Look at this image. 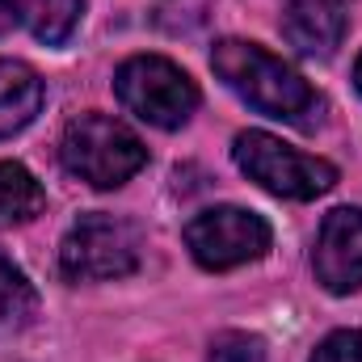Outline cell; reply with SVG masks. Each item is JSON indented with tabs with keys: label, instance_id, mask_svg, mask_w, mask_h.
Listing matches in <instances>:
<instances>
[{
	"label": "cell",
	"instance_id": "6da1fadb",
	"mask_svg": "<svg viewBox=\"0 0 362 362\" xmlns=\"http://www.w3.org/2000/svg\"><path fill=\"white\" fill-rule=\"evenodd\" d=\"M211 68H215V76L228 89L236 93L245 105H253L257 114L291 122L299 131L316 127V118H320L316 89L291 64H282L278 55H270L266 47L245 42V38H223L211 51Z\"/></svg>",
	"mask_w": 362,
	"mask_h": 362
},
{
	"label": "cell",
	"instance_id": "7a4b0ae2",
	"mask_svg": "<svg viewBox=\"0 0 362 362\" xmlns=\"http://www.w3.org/2000/svg\"><path fill=\"white\" fill-rule=\"evenodd\" d=\"M59 160L72 177L89 181L93 189H118L148 165V148L131 127L110 114H81L64 127Z\"/></svg>",
	"mask_w": 362,
	"mask_h": 362
},
{
	"label": "cell",
	"instance_id": "3957f363",
	"mask_svg": "<svg viewBox=\"0 0 362 362\" xmlns=\"http://www.w3.org/2000/svg\"><path fill=\"white\" fill-rule=\"evenodd\" d=\"M232 160L249 181H257L274 198L308 202L337 185V169L320 156H308L291 144H282L270 131H240L232 144Z\"/></svg>",
	"mask_w": 362,
	"mask_h": 362
},
{
	"label": "cell",
	"instance_id": "277c9868",
	"mask_svg": "<svg viewBox=\"0 0 362 362\" xmlns=\"http://www.w3.org/2000/svg\"><path fill=\"white\" fill-rule=\"evenodd\" d=\"M114 93L139 122L160 131L185 127L189 114L198 110L194 81L165 55H131L114 76Z\"/></svg>",
	"mask_w": 362,
	"mask_h": 362
},
{
	"label": "cell",
	"instance_id": "5b68a950",
	"mask_svg": "<svg viewBox=\"0 0 362 362\" xmlns=\"http://www.w3.org/2000/svg\"><path fill=\"white\" fill-rule=\"evenodd\" d=\"M135 266H139V232L105 211L81 215L59 245V274L68 282L127 278L135 274Z\"/></svg>",
	"mask_w": 362,
	"mask_h": 362
},
{
	"label": "cell",
	"instance_id": "8992f818",
	"mask_svg": "<svg viewBox=\"0 0 362 362\" xmlns=\"http://www.w3.org/2000/svg\"><path fill=\"white\" fill-rule=\"evenodd\" d=\"M270 223L245 206H211L185 223V249L202 270H236L270 253Z\"/></svg>",
	"mask_w": 362,
	"mask_h": 362
},
{
	"label": "cell",
	"instance_id": "52a82bcc",
	"mask_svg": "<svg viewBox=\"0 0 362 362\" xmlns=\"http://www.w3.org/2000/svg\"><path fill=\"white\" fill-rule=\"evenodd\" d=\"M312 270L329 295H354L362 286V206H337L325 215L312 249Z\"/></svg>",
	"mask_w": 362,
	"mask_h": 362
},
{
	"label": "cell",
	"instance_id": "ba28073f",
	"mask_svg": "<svg viewBox=\"0 0 362 362\" xmlns=\"http://www.w3.org/2000/svg\"><path fill=\"white\" fill-rule=\"evenodd\" d=\"M282 38L312 59H329L346 38V0H282Z\"/></svg>",
	"mask_w": 362,
	"mask_h": 362
},
{
	"label": "cell",
	"instance_id": "9c48e42d",
	"mask_svg": "<svg viewBox=\"0 0 362 362\" xmlns=\"http://www.w3.org/2000/svg\"><path fill=\"white\" fill-rule=\"evenodd\" d=\"M42 97H47V89L30 64L0 59V139H13L17 131H25L38 118Z\"/></svg>",
	"mask_w": 362,
	"mask_h": 362
},
{
	"label": "cell",
	"instance_id": "30bf717a",
	"mask_svg": "<svg viewBox=\"0 0 362 362\" xmlns=\"http://www.w3.org/2000/svg\"><path fill=\"white\" fill-rule=\"evenodd\" d=\"M47 206V189L38 185V177L17 165V160H0V228H17L38 219Z\"/></svg>",
	"mask_w": 362,
	"mask_h": 362
},
{
	"label": "cell",
	"instance_id": "8fae6325",
	"mask_svg": "<svg viewBox=\"0 0 362 362\" xmlns=\"http://www.w3.org/2000/svg\"><path fill=\"white\" fill-rule=\"evenodd\" d=\"M21 21L47 47H64L85 17V0H17Z\"/></svg>",
	"mask_w": 362,
	"mask_h": 362
},
{
	"label": "cell",
	"instance_id": "7c38bea8",
	"mask_svg": "<svg viewBox=\"0 0 362 362\" xmlns=\"http://www.w3.org/2000/svg\"><path fill=\"white\" fill-rule=\"evenodd\" d=\"M30 312H34V286L25 282V274L0 253V333L25 325Z\"/></svg>",
	"mask_w": 362,
	"mask_h": 362
},
{
	"label": "cell",
	"instance_id": "4fadbf2b",
	"mask_svg": "<svg viewBox=\"0 0 362 362\" xmlns=\"http://www.w3.org/2000/svg\"><path fill=\"white\" fill-rule=\"evenodd\" d=\"M206 362H266V341L253 333H219L206 350Z\"/></svg>",
	"mask_w": 362,
	"mask_h": 362
},
{
	"label": "cell",
	"instance_id": "5bb4252c",
	"mask_svg": "<svg viewBox=\"0 0 362 362\" xmlns=\"http://www.w3.org/2000/svg\"><path fill=\"white\" fill-rule=\"evenodd\" d=\"M312 362H362V329H337V333H329L316 346Z\"/></svg>",
	"mask_w": 362,
	"mask_h": 362
},
{
	"label": "cell",
	"instance_id": "9a60e30c",
	"mask_svg": "<svg viewBox=\"0 0 362 362\" xmlns=\"http://www.w3.org/2000/svg\"><path fill=\"white\" fill-rule=\"evenodd\" d=\"M17 21H21V13H17V0H0V34H8Z\"/></svg>",
	"mask_w": 362,
	"mask_h": 362
},
{
	"label": "cell",
	"instance_id": "2e32d148",
	"mask_svg": "<svg viewBox=\"0 0 362 362\" xmlns=\"http://www.w3.org/2000/svg\"><path fill=\"white\" fill-rule=\"evenodd\" d=\"M354 89L362 93V55H358V64H354Z\"/></svg>",
	"mask_w": 362,
	"mask_h": 362
}]
</instances>
